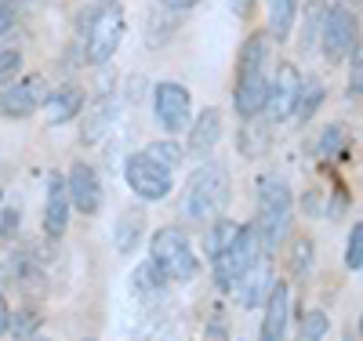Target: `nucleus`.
Returning <instances> with one entry per match:
<instances>
[{
  "label": "nucleus",
  "mask_w": 363,
  "mask_h": 341,
  "mask_svg": "<svg viewBox=\"0 0 363 341\" xmlns=\"http://www.w3.org/2000/svg\"><path fill=\"white\" fill-rule=\"evenodd\" d=\"M269 33H251L240 47L236 58V87H233V106L236 113L251 120L265 113V99H269Z\"/></svg>",
  "instance_id": "obj_1"
},
{
  "label": "nucleus",
  "mask_w": 363,
  "mask_h": 341,
  "mask_svg": "<svg viewBox=\"0 0 363 341\" xmlns=\"http://www.w3.org/2000/svg\"><path fill=\"white\" fill-rule=\"evenodd\" d=\"M291 214H294L291 185L280 174H265L258 181V218H255V229L262 236L265 251H277L284 243V236L291 229Z\"/></svg>",
  "instance_id": "obj_2"
},
{
  "label": "nucleus",
  "mask_w": 363,
  "mask_h": 341,
  "mask_svg": "<svg viewBox=\"0 0 363 341\" xmlns=\"http://www.w3.org/2000/svg\"><path fill=\"white\" fill-rule=\"evenodd\" d=\"M229 171L222 164H203L196 167V174L186 185V200H182V211L186 218L193 222H207V218H218L229 203Z\"/></svg>",
  "instance_id": "obj_3"
},
{
  "label": "nucleus",
  "mask_w": 363,
  "mask_h": 341,
  "mask_svg": "<svg viewBox=\"0 0 363 341\" xmlns=\"http://www.w3.org/2000/svg\"><path fill=\"white\" fill-rule=\"evenodd\" d=\"M124 8L116 0H102L95 11L84 15V55L91 66H106V62L120 51L124 40Z\"/></svg>",
  "instance_id": "obj_4"
},
{
  "label": "nucleus",
  "mask_w": 363,
  "mask_h": 341,
  "mask_svg": "<svg viewBox=\"0 0 363 341\" xmlns=\"http://www.w3.org/2000/svg\"><path fill=\"white\" fill-rule=\"evenodd\" d=\"M149 262L157 265V272L164 276V284L167 280L186 284V280H193L196 269H200L189 236L182 229H174V225H164L160 233H153V240H149Z\"/></svg>",
  "instance_id": "obj_5"
},
{
  "label": "nucleus",
  "mask_w": 363,
  "mask_h": 341,
  "mask_svg": "<svg viewBox=\"0 0 363 341\" xmlns=\"http://www.w3.org/2000/svg\"><path fill=\"white\" fill-rule=\"evenodd\" d=\"M258 251H262V236L255 225H240L236 240L225 247L222 255L211 258V265H215V284L222 291H233L244 276L258 265Z\"/></svg>",
  "instance_id": "obj_6"
},
{
  "label": "nucleus",
  "mask_w": 363,
  "mask_h": 341,
  "mask_svg": "<svg viewBox=\"0 0 363 341\" xmlns=\"http://www.w3.org/2000/svg\"><path fill=\"white\" fill-rule=\"evenodd\" d=\"M359 44V18L349 4H330L323 29H320V47L330 62H342L352 55V47Z\"/></svg>",
  "instance_id": "obj_7"
},
{
  "label": "nucleus",
  "mask_w": 363,
  "mask_h": 341,
  "mask_svg": "<svg viewBox=\"0 0 363 341\" xmlns=\"http://www.w3.org/2000/svg\"><path fill=\"white\" fill-rule=\"evenodd\" d=\"M153 113H157V123L167 131V135H178L193 123V99L189 91L174 84V80H160L153 87Z\"/></svg>",
  "instance_id": "obj_8"
},
{
  "label": "nucleus",
  "mask_w": 363,
  "mask_h": 341,
  "mask_svg": "<svg viewBox=\"0 0 363 341\" xmlns=\"http://www.w3.org/2000/svg\"><path fill=\"white\" fill-rule=\"evenodd\" d=\"M48 99V91H44V77L40 73H29L15 84H4L0 87V116H8V120H26V116H33Z\"/></svg>",
  "instance_id": "obj_9"
},
{
  "label": "nucleus",
  "mask_w": 363,
  "mask_h": 341,
  "mask_svg": "<svg viewBox=\"0 0 363 341\" xmlns=\"http://www.w3.org/2000/svg\"><path fill=\"white\" fill-rule=\"evenodd\" d=\"M124 178L131 185V193L138 200H149V203L164 200L171 193V174L164 167H157L145 152H131V157L124 160Z\"/></svg>",
  "instance_id": "obj_10"
},
{
  "label": "nucleus",
  "mask_w": 363,
  "mask_h": 341,
  "mask_svg": "<svg viewBox=\"0 0 363 341\" xmlns=\"http://www.w3.org/2000/svg\"><path fill=\"white\" fill-rule=\"evenodd\" d=\"M298 91H301V73L294 62H280L277 77L269 80V99H265V116L272 123L280 120H291L294 116V106H298Z\"/></svg>",
  "instance_id": "obj_11"
},
{
  "label": "nucleus",
  "mask_w": 363,
  "mask_h": 341,
  "mask_svg": "<svg viewBox=\"0 0 363 341\" xmlns=\"http://www.w3.org/2000/svg\"><path fill=\"white\" fill-rule=\"evenodd\" d=\"M66 189H69V203L80 214H99L102 207V181L91 164H73V171L66 174Z\"/></svg>",
  "instance_id": "obj_12"
},
{
  "label": "nucleus",
  "mask_w": 363,
  "mask_h": 341,
  "mask_svg": "<svg viewBox=\"0 0 363 341\" xmlns=\"http://www.w3.org/2000/svg\"><path fill=\"white\" fill-rule=\"evenodd\" d=\"M287 323H291V287L272 284V291L265 298V316H262L258 341H287Z\"/></svg>",
  "instance_id": "obj_13"
},
{
  "label": "nucleus",
  "mask_w": 363,
  "mask_h": 341,
  "mask_svg": "<svg viewBox=\"0 0 363 341\" xmlns=\"http://www.w3.org/2000/svg\"><path fill=\"white\" fill-rule=\"evenodd\" d=\"M69 189H66V174H51L48 178V200H44V233L58 240L69 225Z\"/></svg>",
  "instance_id": "obj_14"
},
{
  "label": "nucleus",
  "mask_w": 363,
  "mask_h": 341,
  "mask_svg": "<svg viewBox=\"0 0 363 341\" xmlns=\"http://www.w3.org/2000/svg\"><path fill=\"white\" fill-rule=\"evenodd\" d=\"M218 142H222V113L207 106L196 113V123H189V152L193 157H211Z\"/></svg>",
  "instance_id": "obj_15"
},
{
  "label": "nucleus",
  "mask_w": 363,
  "mask_h": 341,
  "mask_svg": "<svg viewBox=\"0 0 363 341\" xmlns=\"http://www.w3.org/2000/svg\"><path fill=\"white\" fill-rule=\"evenodd\" d=\"M44 113H48V123H69L84 113V91L73 87V84H62V87H55L48 91V99H44Z\"/></svg>",
  "instance_id": "obj_16"
},
{
  "label": "nucleus",
  "mask_w": 363,
  "mask_h": 341,
  "mask_svg": "<svg viewBox=\"0 0 363 341\" xmlns=\"http://www.w3.org/2000/svg\"><path fill=\"white\" fill-rule=\"evenodd\" d=\"M269 145H272V138H269V120H262V116L244 120L240 138H236V149L244 152L247 160H258V157H265V152H269Z\"/></svg>",
  "instance_id": "obj_17"
},
{
  "label": "nucleus",
  "mask_w": 363,
  "mask_h": 341,
  "mask_svg": "<svg viewBox=\"0 0 363 341\" xmlns=\"http://www.w3.org/2000/svg\"><path fill=\"white\" fill-rule=\"evenodd\" d=\"M349 145H352V131L345 128V123H327V128L320 131V138L313 142V152L323 157V160H338V157L349 152Z\"/></svg>",
  "instance_id": "obj_18"
},
{
  "label": "nucleus",
  "mask_w": 363,
  "mask_h": 341,
  "mask_svg": "<svg viewBox=\"0 0 363 341\" xmlns=\"http://www.w3.org/2000/svg\"><path fill=\"white\" fill-rule=\"evenodd\" d=\"M301 0H269V37L272 40H287L294 29V15H298Z\"/></svg>",
  "instance_id": "obj_19"
},
{
  "label": "nucleus",
  "mask_w": 363,
  "mask_h": 341,
  "mask_svg": "<svg viewBox=\"0 0 363 341\" xmlns=\"http://www.w3.org/2000/svg\"><path fill=\"white\" fill-rule=\"evenodd\" d=\"M142 229H145V218H142V211H124L120 214V222H116V251L120 255H131L138 240H142Z\"/></svg>",
  "instance_id": "obj_20"
},
{
  "label": "nucleus",
  "mask_w": 363,
  "mask_h": 341,
  "mask_svg": "<svg viewBox=\"0 0 363 341\" xmlns=\"http://www.w3.org/2000/svg\"><path fill=\"white\" fill-rule=\"evenodd\" d=\"M142 152H145V157L153 160L157 167H164L167 174H171L174 167H182V160H186V149H182V145H178L174 138H160V142H149V145H145Z\"/></svg>",
  "instance_id": "obj_21"
},
{
  "label": "nucleus",
  "mask_w": 363,
  "mask_h": 341,
  "mask_svg": "<svg viewBox=\"0 0 363 341\" xmlns=\"http://www.w3.org/2000/svg\"><path fill=\"white\" fill-rule=\"evenodd\" d=\"M323 95H327L323 80H316V77L301 80V91H298V106H294V120H309V116H313V113L320 109Z\"/></svg>",
  "instance_id": "obj_22"
},
{
  "label": "nucleus",
  "mask_w": 363,
  "mask_h": 341,
  "mask_svg": "<svg viewBox=\"0 0 363 341\" xmlns=\"http://www.w3.org/2000/svg\"><path fill=\"white\" fill-rule=\"evenodd\" d=\"M236 233H240V225L229 222V218H215V222H211V225H207V258L222 255L225 247L236 240Z\"/></svg>",
  "instance_id": "obj_23"
},
{
  "label": "nucleus",
  "mask_w": 363,
  "mask_h": 341,
  "mask_svg": "<svg viewBox=\"0 0 363 341\" xmlns=\"http://www.w3.org/2000/svg\"><path fill=\"white\" fill-rule=\"evenodd\" d=\"M240 284H247V287H244V294H240V301H244V305H258V301H262V287H265V284H277V280L269 276V265H265V262H258V265H255V269H251ZM240 284H236V287H240Z\"/></svg>",
  "instance_id": "obj_24"
},
{
  "label": "nucleus",
  "mask_w": 363,
  "mask_h": 341,
  "mask_svg": "<svg viewBox=\"0 0 363 341\" xmlns=\"http://www.w3.org/2000/svg\"><path fill=\"white\" fill-rule=\"evenodd\" d=\"M327 8L323 0H313V4L306 8V47H313V40L320 37V29H323V18H327Z\"/></svg>",
  "instance_id": "obj_25"
},
{
  "label": "nucleus",
  "mask_w": 363,
  "mask_h": 341,
  "mask_svg": "<svg viewBox=\"0 0 363 341\" xmlns=\"http://www.w3.org/2000/svg\"><path fill=\"white\" fill-rule=\"evenodd\" d=\"M345 265L356 272L363 269V222H356L349 229V240H345Z\"/></svg>",
  "instance_id": "obj_26"
},
{
  "label": "nucleus",
  "mask_w": 363,
  "mask_h": 341,
  "mask_svg": "<svg viewBox=\"0 0 363 341\" xmlns=\"http://www.w3.org/2000/svg\"><path fill=\"white\" fill-rule=\"evenodd\" d=\"M131 280H135V291H157V287L164 284V276L157 272V265H153V262H142V265L135 269Z\"/></svg>",
  "instance_id": "obj_27"
},
{
  "label": "nucleus",
  "mask_w": 363,
  "mask_h": 341,
  "mask_svg": "<svg viewBox=\"0 0 363 341\" xmlns=\"http://www.w3.org/2000/svg\"><path fill=\"white\" fill-rule=\"evenodd\" d=\"M349 91L352 95H363V37L349 55Z\"/></svg>",
  "instance_id": "obj_28"
},
{
  "label": "nucleus",
  "mask_w": 363,
  "mask_h": 341,
  "mask_svg": "<svg viewBox=\"0 0 363 341\" xmlns=\"http://www.w3.org/2000/svg\"><path fill=\"white\" fill-rule=\"evenodd\" d=\"M327 327H330V320H327V313H320V308H309V313L301 316V334H309V337H323Z\"/></svg>",
  "instance_id": "obj_29"
},
{
  "label": "nucleus",
  "mask_w": 363,
  "mask_h": 341,
  "mask_svg": "<svg viewBox=\"0 0 363 341\" xmlns=\"http://www.w3.org/2000/svg\"><path fill=\"white\" fill-rule=\"evenodd\" d=\"M22 69V51L18 47H0V84L11 80Z\"/></svg>",
  "instance_id": "obj_30"
},
{
  "label": "nucleus",
  "mask_w": 363,
  "mask_h": 341,
  "mask_svg": "<svg viewBox=\"0 0 363 341\" xmlns=\"http://www.w3.org/2000/svg\"><path fill=\"white\" fill-rule=\"evenodd\" d=\"M309 262H313V243L309 240H298V247H294V272L306 276L309 272Z\"/></svg>",
  "instance_id": "obj_31"
},
{
  "label": "nucleus",
  "mask_w": 363,
  "mask_h": 341,
  "mask_svg": "<svg viewBox=\"0 0 363 341\" xmlns=\"http://www.w3.org/2000/svg\"><path fill=\"white\" fill-rule=\"evenodd\" d=\"M15 233H18V214L0 211V236H15Z\"/></svg>",
  "instance_id": "obj_32"
},
{
  "label": "nucleus",
  "mask_w": 363,
  "mask_h": 341,
  "mask_svg": "<svg viewBox=\"0 0 363 341\" xmlns=\"http://www.w3.org/2000/svg\"><path fill=\"white\" fill-rule=\"evenodd\" d=\"M11 26H15V8L8 4V0H0V37H4Z\"/></svg>",
  "instance_id": "obj_33"
},
{
  "label": "nucleus",
  "mask_w": 363,
  "mask_h": 341,
  "mask_svg": "<svg viewBox=\"0 0 363 341\" xmlns=\"http://www.w3.org/2000/svg\"><path fill=\"white\" fill-rule=\"evenodd\" d=\"M229 11H233L236 18H251V11H255V0H229Z\"/></svg>",
  "instance_id": "obj_34"
},
{
  "label": "nucleus",
  "mask_w": 363,
  "mask_h": 341,
  "mask_svg": "<svg viewBox=\"0 0 363 341\" xmlns=\"http://www.w3.org/2000/svg\"><path fill=\"white\" fill-rule=\"evenodd\" d=\"M11 327V308H8V298H4V291H0V334H4Z\"/></svg>",
  "instance_id": "obj_35"
},
{
  "label": "nucleus",
  "mask_w": 363,
  "mask_h": 341,
  "mask_svg": "<svg viewBox=\"0 0 363 341\" xmlns=\"http://www.w3.org/2000/svg\"><path fill=\"white\" fill-rule=\"evenodd\" d=\"M157 4H164L167 11H189L196 8V0H157Z\"/></svg>",
  "instance_id": "obj_36"
},
{
  "label": "nucleus",
  "mask_w": 363,
  "mask_h": 341,
  "mask_svg": "<svg viewBox=\"0 0 363 341\" xmlns=\"http://www.w3.org/2000/svg\"><path fill=\"white\" fill-rule=\"evenodd\" d=\"M301 207H306L309 214H313V211H320V189H309V193H306V200H301Z\"/></svg>",
  "instance_id": "obj_37"
},
{
  "label": "nucleus",
  "mask_w": 363,
  "mask_h": 341,
  "mask_svg": "<svg viewBox=\"0 0 363 341\" xmlns=\"http://www.w3.org/2000/svg\"><path fill=\"white\" fill-rule=\"evenodd\" d=\"M294 341H320V337H309V334H298Z\"/></svg>",
  "instance_id": "obj_38"
},
{
  "label": "nucleus",
  "mask_w": 363,
  "mask_h": 341,
  "mask_svg": "<svg viewBox=\"0 0 363 341\" xmlns=\"http://www.w3.org/2000/svg\"><path fill=\"white\" fill-rule=\"evenodd\" d=\"M356 330H359V337H363V313H359V323H356Z\"/></svg>",
  "instance_id": "obj_39"
},
{
  "label": "nucleus",
  "mask_w": 363,
  "mask_h": 341,
  "mask_svg": "<svg viewBox=\"0 0 363 341\" xmlns=\"http://www.w3.org/2000/svg\"><path fill=\"white\" fill-rule=\"evenodd\" d=\"M29 341H48V337H37V334H33V337H29Z\"/></svg>",
  "instance_id": "obj_40"
},
{
  "label": "nucleus",
  "mask_w": 363,
  "mask_h": 341,
  "mask_svg": "<svg viewBox=\"0 0 363 341\" xmlns=\"http://www.w3.org/2000/svg\"><path fill=\"white\" fill-rule=\"evenodd\" d=\"M84 341H95V337H84Z\"/></svg>",
  "instance_id": "obj_41"
}]
</instances>
